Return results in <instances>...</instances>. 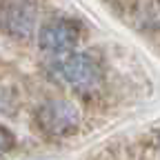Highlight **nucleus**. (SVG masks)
Wrapping results in <instances>:
<instances>
[{"instance_id":"obj_5","label":"nucleus","mask_w":160,"mask_h":160,"mask_svg":"<svg viewBox=\"0 0 160 160\" xmlns=\"http://www.w3.org/2000/svg\"><path fill=\"white\" fill-rule=\"evenodd\" d=\"M11 147H13V136L0 125V156H5L7 151H11Z\"/></svg>"},{"instance_id":"obj_3","label":"nucleus","mask_w":160,"mask_h":160,"mask_svg":"<svg viewBox=\"0 0 160 160\" xmlns=\"http://www.w3.org/2000/svg\"><path fill=\"white\" fill-rule=\"evenodd\" d=\"M0 27L11 38H29L36 31V7L29 2H5L0 7Z\"/></svg>"},{"instance_id":"obj_2","label":"nucleus","mask_w":160,"mask_h":160,"mask_svg":"<svg viewBox=\"0 0 160 160\" xmlns=\"http://www.w3.org/2000/svg\"><path fill=\"white\" fill-rule=\"evenodd\" d=\"M38 127L51 138H62L80 127V111L69 100H47L36 113Z\"/></svg>"},{"instance_id":"obj_6","label":"nucleus","mask_w":160,"mask_h":160,"mask_svg":"<svg viewBox=\"0 0 160 160\" xmlns=\"http://www.w3.org/2000/svg\"><path fill=\"white\" fill-rule=\"evenodd\" d=\"M158 151H160V142H158Z\"/></svg>"},{"instance_id":"obj_4","label":"nucleus","mask_w":160,"mask_h":160,"mask_svg":"<svg viewBox=\"0 0 160 160\" xmlns=\"http://www.w3.org/2000/svg\"><path fill=\"white\" fill-rule=\"evenodd\" d=\"M78 42V29L73 22L62 18L49 20L38 31V47L49 53H65L71 51Z\"/></svg>"},{"instance_id":"obj_1","label":"nucleus","mask_w":160,"mask_h":160,"mask_svg":"<svg viewBox=\"0 0 160 160\" xmlns=\"http://www.w3.org/2000/svg\"><path fill=\"white\" fill-rule=\"evenodd\" d=\"M49 73L56 82L67 85L76 91H93L102 80L98 62L87 53H69L67 58L53 62L49 67Z\"/></svg>"}]
</instances>
